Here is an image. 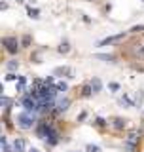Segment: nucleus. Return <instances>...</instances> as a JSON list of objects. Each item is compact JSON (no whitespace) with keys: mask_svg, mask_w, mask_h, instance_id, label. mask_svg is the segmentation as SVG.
<instances>
[{"mask_svg":"<svg viewBox=\"0 0 144 152\" xmlns=\"http://www.w3.org/2000/svg\"><path fill=\"white\" fill-rule=\"evenodd\" d=\"M10 105H12V99H10V97H2V106H4V108H10Z\"/></svg>","mask_w":144,"mask_h":152,"instance_id":"aec40b11","label":"nucleus"},{"mask_svg":"<svg viewBox=\"0 0 144 152\" xmlns=\"http://www.w3.org/2000/svg\"><path fill=\"white\" fill-rule=\"evenodd\" d=\"M17 67H19V63L15 59H12L8 65H6V69H8V70H17Z\"/></svg>","mask_w":144,"mask_h":152,"instance_id":"2eb2a0df","label":"nucleus"},{"mask_svg":"<svg viewBox=\"0 0 144 152\" xmlns=\"http://www.w3.org/2000/svg\"><path fill=\"white\" fill-rule=\"evenodd\" d=\"M108 88L112 89V91H118V89H120V86H118L116 82H112V84H110V86H108Z\"/></svg>","mask_w":144,"mask_h":152,"instance_id":"393cba45","label":"nucleus"},{"mask_svg":"<svg viewBox=\"0 0 144 152\" xmlns=\"http://www.w3.org/2000/svg\"><path fill=\"white\" fill-rule=\"evenodd\" d=\"M70 51V44H68L67 40L61 42V46H59V53H68Z\"/></svg>","mask_w":144,"mask_h":152,"instance_id":"9b49d317","label":"nucleus"},{"mask_svg":"<svg viewBox=\"0 0 144 152\" xmlns=\"http://www.w3.org/2000/svg\"><path fill=\"white\" fill-rule=\"evenodd\" d=\"M27 152H38V150H36V148H31V150H27Z\"/></svg>","mask_w":144,"mask_h":152,"instance_id":"cd10ccee","label":"nucleus"},{"mask_svg":"<svg viewBox=\"0 0 144 152\" xmlns=\"http://www.w3.org/2000/svg\"><path fill=\"white\" fill-rule=\"evenodd\" d=\"M106 124H108V122H106V120H103V118H95V122H93L95 127H104Z\"/></svg>","mask_w":144,"mask_h":152,"instance_id":"dca6fc26","label":"nucleus"},{"mask_svg":"<svg viewBox=\"0 0 144 152\" xmlns=\"http://www.w3.org/2000/svg\"><path fill=\"white\" fill-rule=\"evenodd\" d=\"M14 148H15V152H25V141H23V139H15Z\"/></svg>","mask_w":144,"mask_h":152,"instance_id":"1a4fd4ad","label":"nucleus"},{"mask_svg":"<svg viewBox=\"0 0 144 152\" xmlns=\"http://www.w3.org/2000/svg\"><path fill=\"white\" fill-rule=\"evenodd\" d=\"M123 36H125V34H116V36L104 38V40H101V42H99V46H108V44H112V42H118V40H122Z\"/></svg>","mask_w":144,"mask_h":152,"instance_id":"423d86ee","label":"nucleus"},{"mask_svg":"<svg viewBox=\"0 0 144 152\" xmlns=\"http://www.w3.org/2000/svg\"><path fill=\"white\" fill-rule=\"evenodd\" d=\"M29 17H32V19H38L40 17V12L36 8H29Z\"/></svg>","mask_w":144,"mask_h":152,"instance_id":"4468645a","label":"nucleus"},{"mask_svg":"<svg viewBox=\"0 0 144 152\" xmlns=\"http://www.w3.org/2000/svg\"><path fill=\"white\" fill-rule=\"evenodd\" d=\"M68 105H70V99L68 97H61L57 101V112H65L68 108Z\"/></svg>","mask_w":144,"mask_h":152,"instance_id":"39448f33","label":"nucleus"},{"mask_svg":"<svg viewBox=\"0 0 144 152\" xmlns=\"http://www.w3.org/2000/svg\"><path fill=\"white\" fill-rule=\"evenodd\" d=\"M19 82H17V91H23V89H25V84H27V78H25V76H19Z\"/></svg>","mask_w":144,"mask_h":152,"instance_id":"ddd939ff","label":"nucleus"},{"mask_svg":"<svg viewBox=\"0 0 144 152\" xmlns=\"http://www.w3.org/2000/svg\"><path fill=\"white\" fill-rule=\"evenodd\" d=\"M44 84H48V86H53V78H51V76H48V78L44 80Z\"/></svg>","mask_w":144,"mask_h":152,"instance_id":"bb28decb","label":"nucleus"},{"mask_svg":"<svg viewBox=\"0 0 144 152\" xmlns=\"http://www.w3.org/2000/svg\"><path fill=\"white\" fill-rule=\"evenodd\" d=\"M2 147H4V152H15V148H14V145H2Z\"/></svg>","mask_w":144,"mask_h":152,"instance_id":"b1692460","label":"nucleus"},{"mask_svg":"<svg viewBox=\"0 0 144 152\" xmlns=\"http://www.w3.org/2000/svg\"><path fill=\"white\" fill-rule=\"evenodd\" d=\"M87 152H101V148L97 145H87Z\"/></svg>","mask_w":144,"mask_h":152,"instance_id":"4be33fe9","label":"nucleus"},{"mask_svg":"<svg viewBox=\"0 0 144 152\" xmlns=\"http://www.w3.org/2000/svg\"><path fill=\"white\" fill-rule=\"evenodd\" d=\"M31 42H32L31 34H25V36L21 38V46H23V48H29V46H31Z\"/></svg>","mask_w":144,"mask_h":152,"instance_id":"f8f14e48","label":"nucleus"},{"mask_svg":"<svg viewBox=\"0 0 144 152\" xmlns=\"http://www.w3.org/2000/svg\"><path fill=\"white\" fill-rule=\"evenodd\" d=\"M36 124V118H34V112H29V110H25V112H21V114L17 116V127H21V129H32V125Z\"/></svg>","mask_w":144,"mask_h":152,"instance_id":"f03ea898","label":"nucleus"},{"mask_svg":"<svg viewBox=\"0 0 144 152\" xmlns=\"http://www.w3.org/2000/svg\"><path fill=\"white\" fill-rule=\"evenodd\" d=\"M91 88H93V93H99L101 89H103V82H101L99 78H93L91 80Z\"/></svg>","mask_w":144,"mask_h":152,"instance_id":"6e6552de","label":"nucleus"},{"mask_svg":"<svg viewBox=\"0 0 144 152\" xmlns=\"http://www.w3.org/2000/svg\"><path fill=\"white\" fill-rule=\"evenodd\" d=\"M120 103H122V105H127V106H133V101H131L127 95H123L122 99H120Z\"/></svg>","mask_w":144,"mask_h":152,"instance_id":"6ab92c4d","label":"nucleus"},{"mask_svg":"<svg viewBox=\"0 0 144 152\" xmlns=\"http://www.w3.org/2000/svg\"><path fill=\"white\" fill-rule=\"evenodd\" d=\"M131 32H144V25H135L131 29Z\"/></svg>","mask_w":144,"mask_h":152,"instance_id":"5701e85b","label":"nucleus"},{"mask_svg":"<svg viewBox=\"0 0 144 152\" xmlns=\"http://www.w3.org/2000/svg\"><path fill=\"white\" fill-rule=\"evenodd\" d=\"M110 124H112L114 129H123V127H125V120H123V118H112Z\"/></svg>","mask_w":144,"mask_h":152,"instance_id":"0eeeda50","label":"nucleus"},{"mask_svg":"<svg viewBox=\"0 0 144 152\" xmlns=\"http://www.w3.org/2000/svg\"><path fill=\"white\" fill-rule=\"evenodd\" d=\"M142 2H144V0H142Z\"/></svg>","mask_w":144,"mask_h":152,"instance_id":"c756f323","label":"nucleus"},{"mask_svg":"<svg viewBox=\"0 0 144 152\" xmlns=\"http://www.w3.org/2000/svg\"><path fill=\"white\" fill-rule=\"evenodd\" d=\"M95 57L106 61V63H116V57H114V55H103V53H99V55H95Z\"/></svg>","mask_w":144,"mask_h":152,"instance_id":"9d476101","label":"nucleus"},{"mask_svg":"<svg viewBox=\"0 0 144 152\" xmlns=\"http://www.w3.org/2000/svg\"><path fill=\"white\" fill-rule=\"evenodd\" d=\"M36 133H38L40 139H44L46 145H50V147H55L59 143V131L51 124H48V122H42L38 125V129H36Z\"/></svg>","mask_w":144,"mask_h":152,"instance_id":"f257e3e1","label":"nucleus"},{"mask_svg":"<svg viewBox=\"0 0 144 152\" xmlns=\"http://www.w3.org/2000/svg\"><path fill=\"white\" fill-rule=\"evenodd\" d=\"M2 46H4L6 51H10V53H17L21 42H19L15 36H4V38H2Z\"/></svg>","mask_w":144,"mask_h":152,"instance_id":"7ed1b4c3","label":"nucleus"},{"mask_svg":"<svg viewBox=\"0 0 144 152\" xmlns=\"http://www.w3.org/2000/svg\"><path fill=\"white\" fill-rule=\"evenodd\" d=\"M57 89H59V91H67V89H68L67 82H59V84H57Z\"/></svg>","mask_w":144,"mask_h":152,"instance_id":"412c9836","label":"nucleus"},{"mask_svg":"<svg viewBox=\"0 0 144 152\" xmlns=\"http://www.w3.org/2000/svg\"><path fill=\"white\" fill-rule=\"evenodd\" d=\"M15 78H19L17 74H14V72H10L8 76H6V80H15Z\"/></svg>","mask_w":144,"mask_h":152,"instance_id":"a878e982","label":"nucleus"},{"mask_svg":"<svg viewBox=\"0 0 144 152\" xmlns=\"http://www.w3.org/2000/svg\"><path fill=\"white\" fill-rule=\"evenodd\" d=\"M15 2H17V4H23V2H25V0H15Z\"/></svg>","mask_w":144,"mask_h":152,"instance_id":"c85d7f7f","label":"nucleus"},{"mask_svg":"<svg viewBox=\"0 0 144 152\" xmlns=\"http://www.w3.org/2000/svg\"><path fill=\"white\" fill-rule=\"evenodd\" d=\"M91 93H93V88H91V84H89V86H84V89H82V95H84V97H89Z\"/></svg>","mask_w":144,"mask_h":152,"instance_id":"f3484780","label":"nucleus"},{"mask_svg":"<svg viewBox=\"0 0 144 152\" xmlns=\"http://www.w3.org/2000/svg\"><path fill=\"white\" fill-rule=\"evenodd\" d=\"M129 51H131V55L135 57V59H144V40L133 42Z\"/></svg>","mask_w":144,"mask_h":152,"instance_id":"20e7f679","label":"nucleus"},{"mask_svg":"<svg viewBox=\"0 0 144 152\" xmlns=\"http://www.w3.org/2000/svg\"><path fill=\"white\" fill-rule=\"evenodd\" d=\"M55 74H72V70L68 67H63V69H55Z\"/></svg>","mask_w":144,"mask_h":152,"instance_id":"a211bd4d","label":"nucleus"}]
</instances>
